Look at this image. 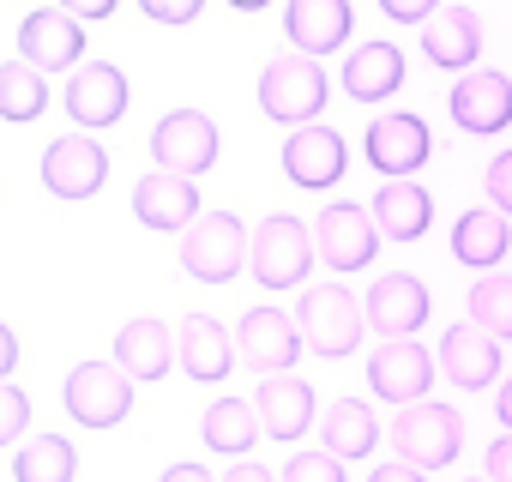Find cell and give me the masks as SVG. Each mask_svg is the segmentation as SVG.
I'll return each mask as SVG.
<instances>
[{
  "instance_id": "cell-1",
  "label": "cell",
  "mask_w": 512,
  "mask_h": 482,
  "mask_svg": "<svg viewBox=\"0 0 512 482\" xmlns=\"http://www.w3.org/2000/svg\"><path fill=\"white\" fill-rule=\"evenodd\" d=\"M314 260H320L314 223H302V217H266V223H253L247 272L260 278L266 290H302V278L314 272Z\"/></svg>"
},
{
  "instance_id": "cell-2",
  "label": "cell",
  "mask_w": 512,
  "mask_h": 482,
  "mask_svg": "<svg viewBox=\"0 0 512 482\" xmlns=\"http://www.w3.org/2000/svg\"><path fill=\"white\" fill-rule=\"evenodd\" d=\"M326 97H332L326 67H320L314 55H302V49L266 61V73H260V109H266L278 127H308V121L326 109Z\"/></svg>"
},
{
  "instance_id": "cell-3",
  "label": "cell",
  "mask_w": 512,
  "mask_h": 482,
  "mask_svg": "<svg viewBox=\"0 0 512 482\" xmlns=\"http://www.w3.org/2000/svg\"><path fill=\"white\" fill-rule=\"evenodd\" d=\"M392 446H398L404 464H416V470H440V464H452L458 446H464V416H458L452 404L416 398V404H404V410L392 416Z\"/></svg>"
},
{
  "instance_id": "cell-4",
  "label": "cell",
  "mask_w": 512,
  "mask_h": 482,
  "mask_svg": "<svg viewBox=\"0 0 512 482\" xmlns=\"http://www.w3.org/2000/svg\"><path fill=\"white\" fill-rule=\"evenodd\" d=\"M247 241H253V229H241L235 211H199L181 229V266L199 284H229L247 260Z\"/></svg>"
},
{
  "instance_id": "cell-5",
  "label": "cell",
  "mask_w": 512,
  "mask_h": 482,
  "mask_svg": "<svg viewBox=\"0 0 512 482\" xmlns=\"http://www.w3.org/2000/svg\"><path fill=\"white\" fill-rule=\"evenodd\" d=\"M296 326H302V344H308L314 356L338 362V356H350V350L362 344L368 314H362V302H356V296L332 278V284H320V290H308V296H302Z\"/></svg>"
},
{
  "instance_id": "cell-6",
  "label": "cell",
  "mask_w": 512,
  "mask_h": 482,
  "mask_svg": "<svg viewBox=\"0 0 512 482\" xmlns=\"http://www.w3.org/2000/svg\"><path fill=\"white\" fill-rule=\"evenodd\" d=\"M61 392H67V416L79 428H115L133 410V374L121 362H79Z\"/></svg>"
},
{
  "instance_id": "cell-7",
  "label": "cell",
  "mask_w": 512,
  "mask_h": 482,
  "mask_svg": "<svg viewBox=\"0 0 512 482\" xmlns=\"http://www.w3.org/2000/svg\"><path fill=\"white\" fill-rule=\"evenodd\" d=\"M151 157H157V169L199 181V175L217 163V121L199 115V109H169V115L151 127Z\"/></svg>"
},
{
  "instance_id": "cell-8",
  "label": "cell",
  "mask_w": 512,
  "mask_h": 482,
  "mask_svg": "<svg viewBox=\"0 0 512 482\" xmlns=\"http://www.w3.org/2000/svg\"><path fill=\"white\" fill-rule=\"evenodd\" d=\"M314 248H320V260H326L338 278H344V272H362V266H374L380 229H374L368 205H350V199L326 205V211L314 217Z\"/></svg>"
},
{
  "instance_id": "cell-9",
  "label": "cell",
  "mask_w": 512,
  "mask_h": 482,
  "mask_svg": "<svg viewBox=\"0 0 512 482\" xmlns=\"http://www.w3.org/2000/svg\"><path fill=\"white\" fill-rule=\"evenodd\" d=\"M302 350H308L302 344V326L284 308H247L241 314V332H235L241 368H253V374H290Z\"/></svg>"
},
{
  "instance_id": "cell-10",
  "label": "cell",
  "mask_w": 512,
  "mask_h": 482,
  "mask_svg": "<svg viewBox=\"0 0 512 482\" xmlns=\"http://www.w3.org/2000/svg\"><path fill=\"white\" fill-rule=\"evenodd\" d=\"M434 139H428V121L410 115V109H386L368 121V163L386 175V181H410L422 163H428Z\"/></svg>"
},
{
  "instance_id": "cell-11",
  "label": "cell",
  "mask_w": 512,
  "mask_h": 482,
  "mask_svg": "<svg viewBox=\"0 0 512 482\" xmlns=\"http://www.w3.org/2000/svg\"><path fill=\"white\" fill-rule=\"evenodd\" d=\"M368 386H374V398H386V404H416V398H428V386H434V356L416 344V338H386L374 356H368Z\"/></svg>"
},
{
  "instance_id": "cell-12",
  "label": "cell",
  "mask_w": 512,
  "mask_h": 482,
  "mask_svg": "<svg viewBox=\"0 0 512 482\" xmlns=\"http://www.w3.org/2000/svg\"><path fill=\"white\" fill-rule=\"evenodd\" d=\"M446 103H452V121H458L464 133H476V139L512 127V79L494 73V67H470V73H458V85H452Z\"/></svg>"
},
{
  "instance_id": "cell-13",
  "label": "cell",
  "mask_w": 512,
  "mask_h": 482,
  "mask_svg": "<svg viewBox=\"0 0 512 482\" xmlns=\"http://www.w3.org/2000/svg\"><path fill=\"white\" fill-rule=\"evenodd\" d=\"M109 181V151L85 133H67L43 151V187L55 199H91L97 187Z\"/></svg>"
},
{
  "instance_id": "cell-14",
  "label": "cell",
  "mask_w": 512,
  "mask_h": 482,
  "mask_svg": "<svg viewBox=\"0 0 512 482\" xmlns=\"http://www.w3.org/2000/svg\"><path fill=\"white\" fill-rule=\"evenodd\" d=\"M79 55H85V25L61 7H43L19 25V61H31L37 73H67L79 67Z\"/></svg>"
},
{
  "instance_id": "cell-15",
  "label": "cell",
  "mask_w": 512,
  "mask_h": 482,
  "mask_svg": "<svg viewBox=\"0 0 512 482\" xmlns=\"http://www.w3.org/2000/svg\"><path fill=\"white\" fill-rule=\"evenodd\" d=\"M344 163H350V151H344L338 127H320V121L296 127V133H290V145H284V175H290L296 187H308V193L338 187Z\"/></svg>"
},
{
  "instance_id": "cell-16",
  "label": "cell",
  "mask_w": 512,
  "mask_h": 482,
  "mask_svg": "<svg viewBox=\"0 0 512 482\" xmlns=\"http://www.w3.org/2000/svg\"><path fill=\"white\" fill-rule=\"evenodd\" d=\"M428 290H422V278H410V272H386V278H374L368 284V296H362V314H368V326L380 332V338H410L422 320H428Z\"/></svg>"
},
{
  "instance_id": "cell-17",
  "label": "cell",
  "mask_w": 512,
  "mask_h": 482,
  "mask_svg": "<svg viewBox=\"0 0 512 482\" xmlns=\"http://www.w3.org/2000/svg\"><path fill=\"white\" fill-rule=\"evenodd\" d=\"M175 362H181V374L199 380V386L229 380V368H235V338H229V326L211 320V314H187V320L175 326Z\"/></svg>"
},
{
  "instance_id": "cell-18",
  "label": "cell",
  "mask_w": 512,
  "mask_h": 482,
  "mask_svg": "<svg viewBox=\"0 0 512 482\" xmlns=\"http://www.w3.org/2000/svg\"><path fill=\"white\" fill-rule=\"evenodd\" d=\"M67 115L79 127H115L127 115V73L115 61L73 67V79H67Z\"/></svg>"
},
{
  "instance_id": "cell-19",
  "label": "cell",
  "mask_w": 512,
  "mask_h": 482,
  "mask_svg": "<svg viewBox=\"0 0 512 482\" xmlns=\"http://www.w3.org/2000/svg\"><path fill=\"white\" fill-rule=\"evenodd\" d=\"M133 217H139L145 229L181 235V229L199 217V187H193L187 175H169V169L139 175V187H133Z\"/></svg>"
},
{
  "instance_id": "cell-20",
  "label": "cell",
  "mask_w": 512,
  "mask_h": 482,
  "mask_svg": "<svg viewBox=\"0 0 512 482\" xmlns=\"http://www.w3.org/2000/svg\"><path fill=\"white\" fill-rule=\"evenodd\" d=\"M253 410H260V428L284 446L314 434V386H302L296 374H266V386L253 392Z\"/></svg>"
},
{
  "instance_id": "cell-21",
  "label": "cell",
  "mask_w": 512,
  "mask_h": 482,
  "mask_svg": "<svg viewBox=\"0 0 512 482\" xmlns=\"http://www.w3.org/2000/svg\"><path fill=\"white\" fill-rule=\"evenodd\" d=\"M440 374L452 380V386H464V392H482V386H494L500 380V338H488L482 326H452L446 338H440Z\"/></svg>"
},
{
  "instance_id": "cell-22",
  "label": "cell",
  "mask_w": 512,
  "mask_h": 482,
  "mask_svg": "<svg viewBox=\"0 0 512 482\" xmlns=\"http://www.w3.org/2000/svg\"><path fill=\"white\" fill-rule=\"evenodd\" d=\"M422 55H428V67H446V73H470L476 67V55H482V25H476V13L470 7H440L428 25H422Z\"/></svg>"
},
{
  "instance_id": "cell-23",
  "label": "cell",
  "mask_w": 512,
  "mask_h": 482,
  "mask_svg": "<svg viewBox=\"0 0 512 482\" xmlns=\"http://www.w3.org/2000/svg\"><path fill=\"white\" fill-rule=\"evenodd\" d=\"M350 0H290V13H284V37H290V49H302V55H332V49H344V37H350Z\"/></svg>"
},
{
  "instance_id": "cell-24",
  "label": "cell",
  "mask_w": 512,
  "mask_h": 482,
  "mask_svg": "<svg viewBox=\"0 0 512 482\" xmlns=\"http://www.w3.org/2000/svg\"><path fill=\"white\" fill-rule=\"evenodd\" d=\"M338 79H344V97L380 103V97H392L404 85V49L398 43H362V49L344 55V73Z\"/></svg>"
},
{
  "instance_id": "cell-25",
  "label": "cell",
  "mask_w": 512,
  "mask_h": 482,
  "mask_svg": "<svg viewBox=\"0 0 512 482\" xmlns=\"http://www.w3.org/2000/svg\"><path fill=\"white\" fill-rule=\"evenodd\" d=\"M506 248H512V229H506V211H494V205H476L452 223V254L470 272H494L506 260Z\"/></svg>"
},
{
  "instance_id": "cell-26",
  "label": "cell",
  "mask_w": 512,
  "mask_h": 482,
  "mask_svg": "<svg viewBox=\"0 0 512 482\" xmlns=\"http://www.w3.org/2000/svg\"><path fill=\"white\" fill-rule=\"evenodd\" d=\"M368 217H374L380 241H416V235L434 223V199H428V187H416V181H386V187L374 193Z\"/></svg>"
},
{
  "instance_id": "cell-27",
  "label": "cell",
  "mask_w": 512,
  "mask_h": 482,
  "mask_svg": "<svg viewBox=\"0 0 512 482\" xmlns=\"http://www.w3.org/2000/svg\"><path fill=\"white\" fill-rule=\"evenodd\" d=\"M115 362H121L133 380L151 386V380H163V374L175 368V332H169L163 320H151V314H145V320H127L121 338H115Z\"/></svg>"
},
{
  "instance_id": "cell-28",
  "label": "cell",
  "mask_w": 512,
  "mask_h": 482,
  "mask_svg": "<svg viewBox=\"0 0 512 482\" xmlns=\"http://www.w3.org/2000/svg\"><path fill=\"white\" fill-rule=\"evenodd\" d=\"M374 440H380V422H374V410H368L362 398L326 404V416H320V446H326V452H338V458L350 464V458H368Z\"/></svg>"
},
{
  "instance_id": "cell-29",
  "label": "cell",
  "mask_w": 512,
  "mask_h": 482,
  "mask_svg": "<svg viewBox=\"0 0 512 482\" xmlns=\"http://www.w3.org/2000/svg\"><path fill=\"white\" fill-rule=\"evenodd\" d=\"M199 434H205V446H211V452L241 458L253 440L266 434V428H260V410H253V404H241V398H211V404H205V416H199Z\"/></svg>"
},
{
  "instance_id": "cell-30",
  "label": "cell",
  "mask_w": 512,
  "mask_h": 482,
  "mask_svg": "<svg viewBox=\"0 0 512 482\" xmlns=\"http://www.w3.org/2000/svg\"><path fill=\"white\" fill-rule=\"evenodd\" d=\"M73 470H79V452L61 434H37L13 458V482H73Z\"/></svg>"
},
{
  "instance_id": "cell-31",
  "label": "cell",
  "mask_w": 512,
  "mask_h": 482,
  "mask_svg": "<svg viewBox=\"0 0 512 482\" xmlns=\"http://www.w3.org/2000/svg\"><path fill=\"white\" fill-rule=\"evenodd\" d=\"M43 109H49V73H37L31 61L0 67V121H37Z\"/></svg>"
},
{
  "instance_id": "cell-32",
  "label": "cell",
  "mask_w": 512,
  "mask_h": 482,
  "mask_svg": "<svg viewBox=\"0 0 512 482\" xmlns=\"http://www.w3.org/2000/svg\"><path fill=\"white\" fill-rule=\"evenodd\" d=\"M470 326H482L488 338H512V272H482L470 284Z\"/></svg>"
},
{
  "instance_id": "cell-33",
  "label": "cell",
  "mask_w": 512,
  "mask_h": 482,
  "mask_svg": "<svg viewBox=\"0 0 512 482\" xmlns=\"http://www.w3.org/2000/svg\"><path fill=\"white\" fill-rule=\"evenodd\" d=\"M278 482H344V458L338 452H296L284 470H278Z\"/></svg>"
},
{
  "instance_id": "cell-34",
  "label": "cell",
  "mask_w": 512,
  "mask_h": 482,
  "mask_svg": "<svg viewBox=\"0 0 512 482\" xmlns=\"http://www.w3.org/2000/svg\"><path fill=\"white\" fill-rule=\"evenodd\" d=\"M25 422H31V398H25L19 386L0 380V446H13V440L25 434Z\"/></svg>"
},
{
  "instance_id": "cell-35",
  "label": "cell",
  "mask_w": 512,
  "mask_h": 482,
  "mask_svg": "<svg viewBox=\"0 0 512 482\" xmlns=\"http://www.w3.org/2000/svg\"><path fill=\"white\" fill-rule=\"evenodd\" d=\"M482 187H488V205L512 217V151H500V157L488 163V181H482Z\"/></svg>"
},
{
  "instance_id": "cell-36",
  "label": "cell",
  "mask_w": 512,
  "mask_h": 482,
  "mask_svg": "<svg viewBox=\"0 0 512 482\" xmlns=\"http://www.w3.org/2000/svg\"><path fill=\"white\" fill-rule=\"evenodd\" d=\"M205 0H139V13L157 19V25H193Z\"/></svg>"
},
{
  "instance_id": "cell-37",
  "label": "cell",
  "mask_w": 512,
  "mask_h": 482,
  "mask_svg": "<svg viewBox=\"0 0 512 482\" xmlns=\"http://www.w3.org/2000/svg\"><path fill=\"white\" fill-rule=\"evenodd\" d=\"M380 13L398 19V25H428L440 13V0H380Z\"/></svg>"
},
{
  "instance_id": "cell-38",
  "label": "cell",
  "mask_w": 512,
  "mask_h": 482,
  "mask_svg": "<svg viewBox=\"0 0 512 482\" xmlns=\"http://www.w3.org/2000/svg\"><path fill=\"white\" fill-rule=\"evenodd\" d=\"M488 482H512V434H500L488 446Z\"/></svg>"
},
{
  "instance_id": "cell-39",
  "label": "cell",
  "mask_w": 512,
  "mask_h": 482,
  "mask_svg": "<svg viewBox=\"0 0 512 482\" xmlns=\"http://www.w3.org/2000/svg\"><path fill=\"white\" fill-rule=\"evenodd\" d=\"M217 482H278V470L253 464V458H235V464H229V476H217Z\"/></svg>"
},
{
  "instance_id": "cell-40",
  "label": "cell",
  "mask_w": 512,
  "mask_h": 482,
  "mask_svg": "<svg viewBox=\"0 0 512 482\" xmlns=\"http://www.w3.org/2000/svg\"><path fill=\"white\" fill-rule=\"evenodd\" d=\"M61 13H73V19L85 25V19H109V13H115V0H61Z\"/></svg>"
},
{
  "instance_id": "cell-41",
  "label": "cell",
  "mask_w": 512,
  "mask_h": 482,
  "mask_svg": "<svg viewBox=\"0 0 512 482\" xmlns=\"http://www.w3.org/2000/svg\"><path fill=\"white\" fill-rule=\"evenodd\" d=\"M368 482H422V470L398 458V464H374V476H368Z\"/></svg>"
},
{
  "instance_id": "cell-42",
  "label": "cell",
  "mask_w": 512,
  "mask_h": 482,
  "mask_svg": "<svg viewBox=\"0 0 512 482\" xmlns=\"http://www.w3.org/2000/svg\"><path fill=\"white\" fill-rule=\"evenodd\" d=\"M157 482H217V476H211L205 464H169V470H163Z\"/></svg>"
},
{
  "instance_id": "cell-43",
  "label": "cell",
  "mask_w": 512,
  "mask_h": 482,
  "mask_svg": "<svg viewBox=\"0 0 512 482\" xmlns=\"http://www.w3.org/2000/svg\"><path fill=\"white\" fill-rule=\"evenodd\" d=\"M13 362H19V338H13V326H0V380L13 374Z\"/></svg>"
},
{
  "instance_id": "cell-44",
  "label": "cell",
  "mask_w": 512,
  "mask_h": 482,
  "mask_svg": "<svg viewBox=\"0 0 512 482\" xmlns=\"http://www.w3.org/2000/svg\"><path fill=\"white\" fill-rule=\"evenodd\" d=\"M494 410H500V422L512 428V374H506V386H500V398H494Z\"/></svg>"
},
{
  "instance_id": "cell-45",
  "label": "cell",
  "mask_w": 512,
  "mask_h": 482,
  "mask_svg": "<svg viewBox=\"0 0 512 482\" xmlns=\"http://www.w3.org/2000/svg\"><path fill=\"white\" fill-rule=\"evenodd\" d=\"M235 13H260V7H272V0H229Z\"/></svg>"
},
{
  "instance_id": "cell-46",
  "label": "cell",
  "mask_w": 512,
  "mask_h": 482,
  "mask_svg": "<svg viewBox=\"0 0 512 482\" xmlns=\"http://www.w3.org/2000/svg\"><path fill=\"white\" fill-rule=\"evenodd\" d=\"M470 482H482V476H470Z\"/></svg>"
}]
</instances>
